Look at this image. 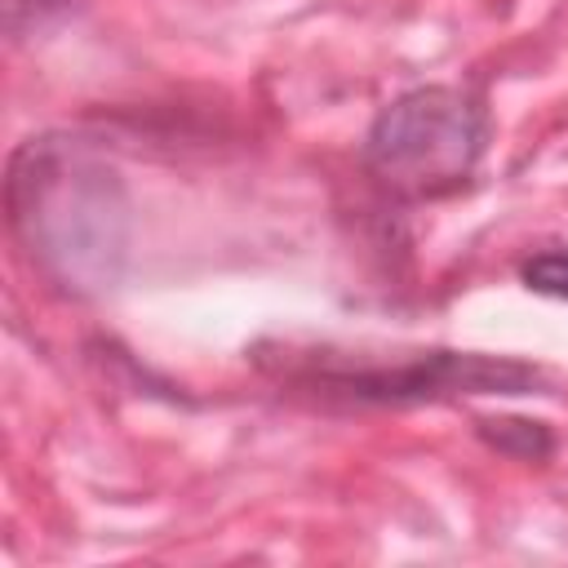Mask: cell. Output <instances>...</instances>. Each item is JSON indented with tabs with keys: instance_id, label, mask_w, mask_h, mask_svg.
Instances as JSON below:
<instances>
[{
	"instance_id": "obj_1",
	"label": "cell",
	"mask_w": 568,
	"mask_h": 568,
	"mask_svg": "<svg viewBox=\"0 0 568 568\" xmlns=\"http://www.w3.org/2000/svg\"><path fill=\"white\" fill-rule=\"evenodd\" d=\"M13 231L67 288L111 280L120 257L115 182L84 151L67 142H27L9 173Z\"/></svg>"
},
{
	"instance_id": "obj_2",
	"label": "cell",
	"mask_w": 568,
	"mask_h": 568,
	"mask_svg": "<svg viewBox=\"0 0 568 568\" xmlns=\"http://www.w3.org/2000/svg\"><path fill=\"white\" fill-rule=\"evenodd\" d=\"M488 146V111L475 93L430 84L395 98L368 129L364 164L373 182L399 200H435L457 191Z\"/></svg>"
},
{
	"instance_id": "obj_3",
	"label": "cell",
	"mask_w": 568,
	"mask_h": 568,
	"mask_svg": "<svg viewBox=\"0 0 568 568\" xmlns=\"http://www.w3.org/2000/svg\"><path fill=\"white\" fill-rule=\"evenodd\" d=\"M524 284L532 293H546V297H564L568 302V253L564 248H550V253H537L519 266Z\"/></svg>"
}]
</instances>
